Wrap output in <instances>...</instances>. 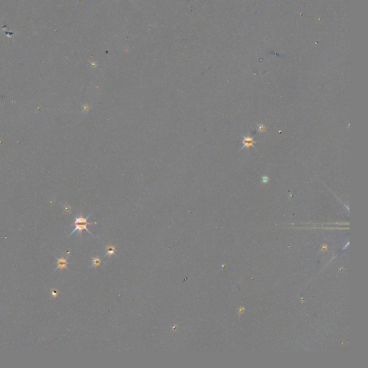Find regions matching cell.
Here are the masks:
<instances>
[{
    "instance_id": "1",
    "label": "cell",
    "mask_w": 368,
    "mask_h": 368,
    "mask_svg": "<svg viewBox=\"0 0 368 368\" xmlns=\"http://www.w3.org/2000/svg\"><path fill=\"white\" fill-rule=\"evenodd\" d=\"M96 222H94V223H76V224H74V225H75V229H74V230H73V231H72V232H71V234H70L69 236H68V237L71 236V235H72V234L74 233L75 232H78V234H79L80 236L81 237V235H82V232H83V230H86V232H87L88 233H89L90 235H91V236H93L92 233H91V232H90L89 230H88L87 226H88V225H96ZM93 237H94V236H93Z\"/></svg>"
},
{
    "instance_id": "2",
    "label": "cell",
    "mask_w": 368,
    "mask_h": 368,
    "mask_svg": "<svg viewBox=\"0 0 368 368\" xmlns=\"http://www.w3.org/2000/svg\"><path fill=\"white\" fill-rule=\"evenodd\" d=\"M67 265H68V262H67L65 258H58V261H57V268L56 269H60V270H63L65 268H67Z\"/></svg>"
},
{
    "instance_id": "3",
    "label": "cell",
    "mask_w": 368,
    "mask_h": 368,
    "mask_svg": "<svg viewBox=\"0 0 368 368\" xmlns=\"http://www.w3.org/2000/svg\"><path fill=\"white\" fill-rule=\"evenodd\" d=\"M115 254V247L112 245H107V253L104 256H112Z\"/></svg>"
},
{
    "instance_id": "4",
    "label": "cell",
    "mask_w": 368,
    "mask_h": 368,
    "mask_svg": "<svg viewBox=\"0 0 368 368\" xmlns=\"http://www.w3.org/2000/svg\"><path fill=\"white\" fill-rule=\"evenodd\" d=\"M101 263V261L100 258H99V257L97 256V257H95V258H92V265L91 266V268L98 267V266H99V265H100Z\"/></svg>"
},
{
    "instance_id": "5",
    "label": "cell",
    "mask_w": 368,
    "mask_h": 368,
    "mask_svg": "<svg viewBox=\"0 0 368 368\" xmlns=\"http://www.w3.org/2000/svg\"><path fill=\"white\" fill-rule=\"evenodd\" d=\"M243 143L245 144V147L249 148L250 146H251V145H253V139L250 138V137H245L243 140Z\"/></svg>"
},
{
    "instance_id": "6",
    "label": "cell",
    "mask_w": 368,
    "mask_h": 368,
    "mask_svg": "<svg viewBox=\"0 0 368 368\" xmlns=\"http://www.w3.org/2000/svg\"><path fill=\"white\" fill-rule=\"evenodd\" d=\"M268 181V178L266 177V176L263 177V183H267Z\"/></svg>"
},
{
    "instance_id": "7",
    "label": "cell",
    "mask_w": 368,
    "mask_h": 368,
    "mask_svg": "<svg viewBox=\"0 0 368 368\" xmlns=\"http://www.w3.org/2000/svg\"><path fill=\"white\" fill-rule=\"evenodd\" d=\"M260 130H265V127H264V126L262 125V126H260Z\"/></svg>"
}]
</instances>
